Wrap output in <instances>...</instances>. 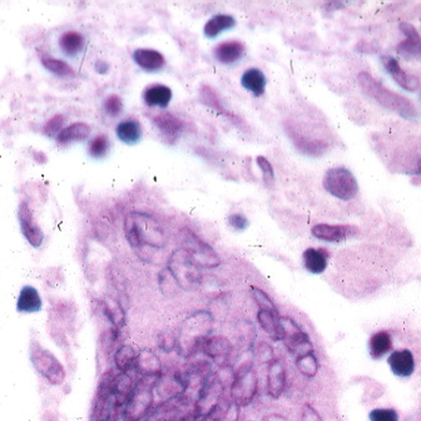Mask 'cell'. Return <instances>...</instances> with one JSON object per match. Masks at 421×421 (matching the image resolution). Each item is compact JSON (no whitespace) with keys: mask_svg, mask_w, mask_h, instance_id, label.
I'll list each match as a JSON object with an SVG mask.
<instances>
[{"mask_svg":"<svg viewBox=\"0 0 421 421\" xmlns=\"http://www.w3.org/2000/svg\"><path fill=\"white\" fill-rule=\"evenodd\" d=\"M18 220H19L20 230L23 236L26 237L29 245L34 248H39L43 245L45 241V233L42 228L38 226L37 221L34 220L32 209L26 201L22 202L18 209Z\"/></svg>","mask_w":421,"mask_h":421,"instance_id":"obj_15","label":"cell"},{"mask_svg":"<svg viewBox=\"0 0 421 421\" xmlns=\"http://www.w3.org/2000/svg\"><path fill=\"white\" fill-rule=\"evenodd\" d=\"M226 389V386L214 372L203 381L201 388L197 391V397L193 404V411L198 419L207 416L217 408V405L225 397Z\"/></svg>","mask_w":421,"mask_h":421,"instance_id":"obj_12","label":"cell"},{"mask_svg":"<svg viewBox=\"0 0 421 421\" xmlns=\"http://www.w3.org/2000/svg\"><path fill=\"white\" fill-rule=\"evenodd\" d=\"M154 125L158 128V131L162 133L164 138L167 141H176L180 134L182 133L183 123L182 120H178L173 114L166 113L159 114L154 117Z\"/></svg>","mask_w":421,"mask_h":421,"instance_id":"obj_24","label":"cell"},{"mask_svg":"<svg viewBox=\"0 0 421 421\" xmlns=\"http://www.w3.org/2000/svg\"><path fill=\"white\" fill-rule=\"evenodd\" d=\"M181 247L189 252L196 264L201 269H216L221 264L219 253L214 251V247L206 241L196 235L189 228H182L180 231Z\"/></svg>","mask_w":421,"mask_h":421,"instance_id":"obj_10","label":"cell"},{"mask_svg":"<svg viewBox=\"0 0 421 421\" xmlns=\"http://www.w3.org/2000/svg\"><path fill=\"white\" fill-rule=\"evenodd\" d=\"M253 358L258 364H270L271 361H273L275 360L273 347L271 346L270 342L261 341L253 351Z\"/></svg>","mask_w":421,"mask_h":421,"instance_id":"obj_44","label":"cell"},{"mask_svg":"<svg viewBox=\"0 0 421 421\" xmlns=\"http://www.w3.org/2000/svg\"><path fill=\"white\" fill-rule=\"evenodd\" d=\"M391 372L399 377H410L415 371V358L408 349L391 352L388 358Z\"/></svg>","mask_w":421,"mask_h":421,"instance_id":"obj_18","label":"cell"},{"mask_svg":"<svg viewBox=\"0 0 421 421\" xmlns=\"http://www.w3.org/2000/svg\"><path fill=\"white\" fill-rule=\"evenodd\" d=\"M295 365L299 372L308 379L316 376V374L320 369V363H319V358L316 356L315 351L306 354L301 358H296Z\"/></svg>","mask_w":421,"mask_h":421,"instance_id":"obj_37","label":"cell"},{"mask_svg":"<svg viewBox=\"0 0 421 421\" xmlns=\"http://www.w3.org/2000/svg\"><path fill=\"white\" fill-rule=\"evenodd\" d=\"M158 283H159V289L162 291V294L167 297H173L178 294V291H181L175 277L172 276V273L167 267L161 271V273L158 276Z\"/></svg>","mask_w":421,"mask_h":421,"instance_id":"obj_40","label":"cell"},{"mask_svg":"<svg viewBox=\"0 0 421 421\" xmlns=\"http://www.w3.org/2000/svg\"><path fill=\"white\" fill-rule=\"evenodd\" d=\"M287 385V369L281 358H275L267 367L266 390L272 399L281 397Z\"/></svg>","mask_w":421,"mask_h":421,"instance_id":"obj_17","label":"cell"},{"mask_svg":"<svg viewBox=\"0 0 421 421\" xmlns=\"http://www.w3.org/2000/svg\"><path fill=\"white\" fill-rule=\"evenodd\" d=\"M172 90L164 84H153L145 89L143 100L148 107L167 108L172 101Z\"/></svg>","mask_w":421,"mask_h":421,"instance_id":"obj_27","label":"cell"},{"mask_svg":"<svg viewBox=\"0 0 421 421\" xmlns=\"http://www.w3.org/2000/svg\"><path fill=\"white\" fill-rule=\"evenodd\" d=\"M95 70H98L100 73H104V72H107L108 70V64L104 63L103 61H98L97 64H95Z\"/></svg>","mask_w":421,"mask_h":421,"instance_id":"obj_52","label":"cell"},{"mask_svg":"<svg viewBox=\"0 0 421 421\" xmlns=\"http://www.w3.org/2000/svg\"><path fill=\"white\" fill-rule=\"evenodd\" d=\"M154 385L139 379L136 388L122 408V420L143 421L153 410L154 405Z\"/></svg>","mask_w":421,"mask_h":421,"instance_id":"obj_9","label":"cell"},{"mask_svg":"<svg viewBox=\"0 0 421 421\" xmlns=\"http://www.w3.org/2000/svg\"><path fill=\"white\" fill-rule=\"evenodd\" d=\"M410 173H411V175H421V157L418 158L414 168L410 170Z\"/></svg>","mask_w":421,"mask_h":421,"instance_id":"obj_53","label":"cell"},{"mask_svg":"<svg viewBox=\"0 0 421 421\" xmlns=\"http://www.w3.org/2000/svg\"><path fill=\"white\" fill-rule=\"evenodd\" d=\"M251 294L253 301L258 306V310H267V311H273V312L280 314L275 302L271 299L269 294L264 292V289H258L256 286H252Z\"/></svg>","mask_w":421,"mask_h":421,"instance_id":"obj_41","label":"cell"},{"mask_svg":"<svg viewBox=\"0 0 421 421\" xmlns=\"http://www.w3.org/2000/svg\"><path fill=\"white\" fill-rule=\"evenodd\" d=\"M392 350V337L388 331H377L369 340V352L374 360L383 358Z\"/></svg>","mask_w":421,"mask_h":421,"instance_id":"obj_31","label":"cell"},{"mask_svg":"<svg viewBox=\"0 0 421 421\" xmlns=\"http://www.w3.org/2000/svg\"><path fill=\"white\" fill-rule=\"evenodd\" d=\"M136 385L137 381H134V377L131 375V372H118L114 377L113 396L118 408H120V413Z\"/></svg>","mask_w":421,"mask_h":421,"instance_id":"obj_22","label":"cell"},{"mask_svg":"<svg viewBox=\"0 0 421 421\" xmlns=\"http://www.w3.org/2000/svg\"><path fill=\"white\" fill-rule=\"evenodd\" d=\"M420 98H421V95H420Z\"/></svg>","mask_w":421,"mask_h":421,"instance_id":"obj_54","label":"cell"},{"mask_svg":"<svg viewBox=\"0 0 421 421\" xmlns=\"http://www.w3.org/2000/svg\"><path fill=\"white\" fill-rule=\"evenodd\" d=\"M257 164L261 170H262V175H264L266 182H272L273 178H275V172H273V168H272L270 162L264 157H257Z\"/></svg>","mask_w":421,"mask_h":421,"instance_id":"obj_49","label":"cell"},{"mask_svg":"<svg viewBox=\"0 0 421 421\" xmlns=\"http://www.w3.org/2000/svg\"><path fill=\"white\" fill-rule=\"evenodd\" d=\"M42 64L56 76L62 77V78L74 76L73 68L70 67V64L64 62V61H61V59H57V58L43 56L42 57Z\"/></svg>","mask_w":421,"mask_h":421,"instance_id":"obj_38","label":"cell"},{"mask_svg":"<svg viewBox=\"0 0 421 421\" xmlns=\"http://www.w3.org/2000/svg\"><path fill=\"white\" fill-rule=\"evenodd\" d=\"M301 421H322L319 411L310 404H305L302 408Z\"/></svg>","mask_w":421,"mask_h":421,"instance_id":"obj_50","label":"cell"},{"mask_svg":"<svg viewBox=\"0 0 421 421\" xmlns=\"http://www.w3.org/2000/svg\"><path fill=\"white\" fill-rule=\"evenodd\" d=\"M89 136H90V127L87 123L77 122L62 129V132L58 134L57 141L61 145H67L72 142L86 141Z\"/></svg>","mask_w":421,"mask_h":421,"instance_id":"obj_32","label":"cell"},{"mask_svg":"<svg viewBox=\"0 0 421 421\" xmlns=\"http://www.w3.org/2000/svg\"><path fill=\"white\" fill-rule=\"evenodd\" d=\"M245 54V45L237 40L223 42L216 47L214 57L222 64L236 63Z\"/></svg>","mask_w":421,"mask_h":421,"instance_id":"obj_25","label":"cell"},{"mask_svg":"<svg viewBox=\"0 0 421 421\" xmlns=\"http://www.w3.org/2000/svg\"><path fill=\"white\" fill-rule=\"evenodd\" d=\"M400 31L405 35V40L397 45L396 51L402 57H421V37L413 24L402 22Z\"/></svg>","mask_w":421,"mask_h":421,"instance_id":"obj_20","label":"cell"},{"mask_svg":"<svg viewBox=\"0 0 421 421\" xmlns=\"http://www.w3.org/2000/svg\"><path fill=\"white\" fill-rule=\"evenodd\" d=\"M358 232V227L350 226V225H328V223L315 225L311 230L315 239L331 244L344 242L346 239L354 237Z\"/></svg>","mask_w":421,"mask_h":421,"instance_id":"obj_16","label":"cell"},{"mask_svg":"<svg viewBox=\"0 0 421 421\" xmlns=\"http://www.w3.org/2000/svg\"><path fill=\"white\" fill-rule=\"evenodd\" d=\"M167 269L182 291L191 292L201 286V267L196 264L192 256L182 247L170 253Z\"/></svg>","mask_w":421,"mask_h":421,"instance_id":"obj_5","label":"cell"},{"mask_svg":"<svg viewBox=\"0 0 421 421\" xmlns=\"http://www.w3.org/2000/svg\"><path fill=\"white\" fill-rule=\"evenodd\" d=\"M214 316L208 310H198L182 321L177 333V351L184 358L201 351L202 344L212 333Z\"/></svg>","mask_w":421,"mask_h":421,"instance_id":"obj_2","label":"cell"},{"mask_svg":"<svg viewBox=\"0 0 421 421\" xmlns=\"http://www.w3.org/2000/svg\"><path fill=\"white\" fill-rule=\"evenodd\" d=\"M125 235L129 246L145 261H151L152 253L164 251L168 237L161 222L152 214L133 211L125 219Z\"/></svg>","mask_w":421,"mask_h":421,"instance_id":"obj_1","label":"cell"},{"mask_svg":"<svg viewBox=\"0 0 421 421\" xmlns=\"http://www.w3.org/2000/svg\"><path fill=\"white\" fill-rule=\"evenodd\" d=\"M253 352L251 356L246 358L242 363L231 364L235 374L232 383L230 385V399L239 408L250 405L257 395L260 381L257 371L253 367Z\"/></svg>","mask_w":421,"mask_h":421,"instance_id":"obj_4","label":"cell"},{"mask_svg":"<svg viewBox=\"0 0 421 421\" xmlns=\"http://www.w3.org/2000/svg\"><path fill=\"white\" fill-rule=\"evenodd\" d=\"M255 331H256L255 327L248 320H241V322L236 327L239 342L245 347L246 351L252 350V346L255 344V339H256Z\"/></svg>","mask_w":421,"mask_h":421,"instance_id":"obj_39","label":"cell"},{"mask_svg":"<svg viewBox=\"0 0 421 421\" xmlns=\"http://www.w3.org/2000/svg\"><path fill=\"white\" fill-rule=\"evenodd\" d=\"M228 225L232 227L235 231H245L250 226V221L242 212H233L228 216Z\"/></svg>","mask_w":421,"mask_h":421,"instance_id":"obj_47","label":"cell"},{"mask_svg":"<svg viewBox=\"0 0 421 421\" xmlns=\"http://www.w3.org/2000/svg\"><path fill=\"white\" fill-rule=\"evenodd\" d=\"M102 310H103V315L112 324V327L122 331V328L126 326V311L122 303L111 297H106L102 301Z\"/></svg>","mask_w":421,"mask_h":421,"instance_id":"obj_28","label":"cell"},{"mask_svg":"<svg viewBox=\"0 0 421 421\" xmlns=\"http://www.w3.org/2000/svg\"><path fill=\"white\" fill-rule=\"evenodd\" d=\"M358 82L360 87L364 90L366 95H369L374 101L379 103L383 108L389 109L391 112L397 114L406 120H419V113L414 104L408 101V98L391 92L386 88L383 83L379 82L367 72H361L358 76Z\"/></svg>","mask_w":421,"mask_h":421,"instance_id":"obj_3","label":"cell"},{"mask_svg":"<svg viewBox=\"0 0 421 421\" xmlns=\"http://www.w3.org/2000/svg\"><path fill=\"white\" fill-rule=\"evenodd\" d=\"M261 421H287V419L283 415L271 413V414L264 415Z\"/></svg>","mask_w":421,"mask_h":421,"instance_id":"obj_51","label":"cell"},{"mask_svg":"<svg viewBox=\"0 0 421 421\" xmlns=\"http://www.w3.org/2000/svg\"><path fill=\"white\" fill-rule=\"evenodd\" d=\"M109 145H111L109 138H108L106 134L97 136V137H95V138L89 142V156L97 158V159L104 157L107 154L108 150H109Z\"/></svg>","mask_w":421,"mask_h":421,"instance_id":"obj_42","label":"cell"},{"mask_svg":"<svg viewBox=\"0 0 421 421\" xmlns=\"http://www.w3.org/2000/svg\"><path fill=\"white\" fill-rule=\"evenodd\" d=\"M370 421H400L399 414L394 408H374L369 414Z\"/></svg>","mask_w":421,"mask_h":421,"instance_id":"obj_45","label":"cell"},{"mask_svg":"<svg viewBox=\"0 0 421 421\" xmlns=\"http://www.w3.org/2000/svg\"><path fill=\"white\" fill-rule=\"evenodd\" d=\"M267 79L264 72L258 68H250L241 77V86L255 97H261L266 89Z\"/></svg>","mask_w":421,"mask_h":421,"instance_id":"obj_29","label":"cell"},{"mask_svg":"<svg viewBox=\"0 0 421 421\" xmlns=\"http://www.w3.org/2000/svg\"><path fill=\"white\" fill-rule=\"evenodd\" d=\"M330 257H331V253L328 252V250L316 248V247H310L308 250H305L302 255L305 269L314 275H320L326 271Z\"/></svg>","mask_w":421,"mask_h":421,"instance_id":"obj_21","label":"cell"},{"mask_svg":"<svg viewBox=\"0 0 421 421\" xmlns=\"http://www.w3.org/2000/svg\"><path fill=\"white\" fill-rule=\"evenodd\" d=\"M324 187L340 201H351L358 192L356 177L345 167H335L327 170L324 177Z\"/></svg>","mask_w":421,"mask_h":421,"instance_id":"obj_11","label":"cell"},{"mask_svg":"<svg viewBox=\"0 0 421 421\" xmlns=\"http://www.w3.org/2000/svg\"><path fill=\"white\" fill-rule=\"evenodd\" d=\"M64 118L63 116H61V114H58V116H54L51 120H48L47 123H45V133L47 136H54V134H59V133L62 132V127H63Z\"/></svg>","mask_w":421,"mask_h":421,"instance_id":"obj_48","label":"cell"},{"mask_svg":"<svg viewBox=\"0 0 421 421\" xmlns=\"http://www.w3.org/2000/svg\"><path fill=\"white\" fill-rule=\"evenodd\" d=\"M29 356L33 367L51 385L59 386L65 381L67 374L63 364L56 358L53 352L45 349L38 341L31 342Z\"/></svg>","mask_w":421,"mask_h":421,"instance_id":"obj_7","label":"cell"},{"mask_svg":"<svg viewBox=\"0 0 421 421\" xmlns=\"http://www.w3.org/2000/svg\"><path fill=\"white\" fill-rule=\"evenodd\" d=\"M103 108L108 116L118 117L123 111V103H122L120 97L117 95H111L106 98V101L103 103Z\"/></svg>","mask_w":421,"mask_h":421,"instance_id":"obj_46","label":"cell"},{"mask_svg":"<svg viewBox=\"0 0 421 421\" xmlns=\"http://www.w3.org/2000/svg\"><path fill=\"white\" fill-rule=\"evenodd\" d=\"M256 317L262 331L266 335H269L272 341H280V328H278L280 314L267 310H258Z\"/></svg>","mask_w":421,"mask_h":421,"instance_id":"obj_35","label":"cell"},{"mask_svg":"<svg viewBox=\"0 0 421 421\" xmlns=\"http://www.w3.org/2000/svg\"><path fill=\"white\" fill-rule=\"evenodd\" d=\"M132 57L139 68L145 72H157L162 70L166 64L164 54L154 49H137L133 51Z\"/></svg>","mask_w":421,"mask_h":421,"instance_id":"obj_23","label":"cell"},{"mask_svg":"<svg viewBox=\"0 0 421 421\" xmlns=\"http://www.w3.org/2000/svg\"><path fill=\"white\" fill-rule=\"evenodd\" d=\"M138 352L134 346L129 344L118 346L113 355L114 366L118 372H131L134 367Z\"/></svg>","mask_w":421,"mask_h":421,"instance_id":"obj_30","label":"cell"},{"mask_svg":"<svg viewBox=\"0 0 421 421\" xmlns=\"http://www.w3.org/2000/svg\"><path fill=\"white\" fill-rule=\"evenodd\" d=\"M117 137L126 145H136L142 138V126L138 120H126L116 128Z\"/></svg>","mask_w":421,"mask_h":421,"instance_id":"obj_33","label":"cell"},{"mask_svg":"<svg viewBox=\"0 0 421 421\" xmlns=\"http://www.w3.org/2000/svg\"><path fill=\"white\" fill-rule=\"evenodd\" d=\"M177 333L173 331H162V333L158 335L157 345L158 349L164 354H170V352L177 350Z\"/></svg>","mask_w":421,"mask_h":421,"instance_id":"obj_43","label":"cell"},{"mask_svg":"<svg viewBox=\"0 0 421 421\" xmlns=\"http://www.w3.org/2000/svg\"><path fill=\"white\" fill-rule=\"evenodd\" d=\"M201 352L203 356L219 366L231 365L233 355L232 342L223 335H209L202 344Z\"/></svg>","mask_w":421,"mask_h":421,"instance_id":"obj_13","label":"cell"},{"mask_svg":"<svg viewBox=\"0 0 421 421\" xmlns=\"http://www.w3.org/2000/svg\"><path fill=\"white\" fill-rule=\"evenodd\" d=\"M236 26V20L231 15L227 14H217L208 20L205 26V35L207 38H216L219 37L221 33L225 32L227 29H231Z\"/></svg>","mask_w":421,"mask_h":421,"instance_id":"obj_36","label":"cell"},{"mask_svg":"<svg viewBox=\"0 0 421 421\" xmlns=\"http://www.w3.org/2000/svg\"><path fill=\"white\" fill-rule=\"evenodd\" d=\"M133 370L142 380H154L157 383L158 379L164 374L162 360L158 356L157 352L151 349H143L138 352Z\"/></svg>","mask_w":421,"mask_h":421,"instance_id":"obj_14","label":"cell"},{"mask_svg":"<svg viewBox=\"0 0 421 421\" xmlns=\"http://www.w3.org/2000/svg\"><path fill=\"white\" fill-rule=\"evenodd\" d=\"M278 328H280V341L287 349L291 358H299L315 351L314 345L308 333L303 330V327L289 316L278 317Z\"/></svg>","mask_w":421,"mask_h":421,"instance_id":"obj_8","label":"cell"},{"mask_svg":"<svg viewBox=\"0 0 421 421\" xmlns=\"http://www.w3.org/2000/svg\"><path fill=\"white\" fill-rule=\"evenodd\" d=\"M385 70H388L390 76L392 77V79L395 81L402 88L414 92L416 89L420 88V82L416 77L408 74L406 72H404L399 62L395 58L390 57V56H383L381 57Z\"/></svg>","mask_w":421,"mask_h":421,"instance_id":"obj_19","label":"cell"},{"mask_svg":"<svg viewBox=\"0 0 421 421\" xmlns=\"http://www.w3.org/2000/svg\"><path fill=\"white\" fill-rule=\"evenodd\" d=\"M117 374L108 370L102 375L92 402L89 421H116L120 408L113 396V381Z\"/></svg>","mask_w":421,"mask_h":421,"instance_id":"obj_6","label":"cell"},{"mask_svg":"<svg viewBox=\"0 0 421 421\" xmlns=\"http://www.w3.org/2000/svg\"><path fill=\"white\" fill-rule=\"evenodd\" d=\"M84 37L81 33L74 31H68L63 33V35L59 39V47L65 56L68 57H76L84 48Z\"/></svg>","mask_w":421,"mask_h":421,"instance_id":"obj_34","label":"cell"},{"mask_svg":"<svg viewBox=\"0 0 421 421\" xmlns=\"http://www.w3.org/2000/svg\"><path fill=\"white\" fill-rule=\"evenodd\" d=\"M42 297L38 289L33 286H24L20 289L19 297L17 301V310L22 314H34L42 308Z\"/></svg>","mask_w":421,"mask_h":421,"instance_id":"obj_26","label":"cell"}]
</instances>
